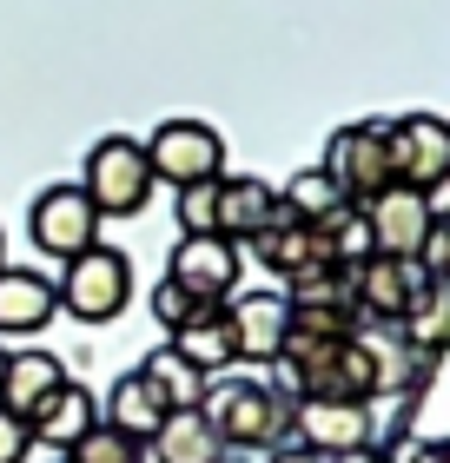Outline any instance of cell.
Returning a JSON list of instances; mask_svg holds the SVG:
<instances>
[{
	"instance_id": "3",
	"label": "cell",
	"mask_w": 450,
	"mask_h": 463,
	"mask_svg": "<svg viewBox=\"0 0 450 463\" xmlns=\"http://www.w3.org/2000/svg\"><path fill=\"white\" fill-rule=\"evenodd\" d=\"M53 298L80 325H113L133 298V259L120 245H87L80 259H67V279L53 285Z\"/></svg>"
},
{
	"instance_id": "23",
	"label": "cell",
	"mask_w": 450,
	"mask_h": 463,
	"mask_svg": "<svg viewBox=\"0 0 450 463\" xmlns=\"http://www.w3.org/2000/svg\"><path fill=\"white\" fill-rule=\"evenodd\" d=\"M139 377L159 391V404H166V411H199V404H206V384H212V377H199L173 345H159L153 357H146Z\"/></svg>"
},
{
	"instance_id": "32",
	"label": "cell",
	"mask_w": 450,
	"mask_h": 463,
	"mask_svg": "<svg viewBox=\"0 0 450 463\" xmlns=\"http://www.w3.org/2000/svg\"><path fill=\"white\" fill-rule=\"evenodd\" d=\"M265 463H325V457H311V450H298V444H278V450H265Z\"/></svg>"
},
{
	"instance_id": "22",
	"label": "cell",
	"mask_w": 450,
	"mask_h": 463,
	"mask_svg": "<svg viewBox=\"0 0 450 463\" xmlns=\"http://www.w3.org/2000/svg\"><path fill=\"white\" fill-rule=\"evenodd\" d=\"M345 193L318 173V165H305V173H292L285 185H278V219H292V225H325L331 213H345Z\"/></svg>"
},
{
	"instance_id": "15",
	"label": "cell",
	"mask_w": 450,
	"mask_h": 463,
	"mask_svg": "<svg viewBox=\"0 0 450 463\" xmlns=\"http://www.w3.org/2000/svg\"><path fill=\"white\" fill-rule=\"evenodd\" d=\"M239 251H245L252 265H265L278 285L298 279V271H311V265H331V251H325V239H318V225H292V219L265 225L259 239H245Z\"/></svg>"
},
{
	"instance_id": "33",
	"label": "cell",
	"mask_w": 450,
	"mask_h": 463,
	"mask_svg": "<svg viewBox=\"0 0 450 463\" xmlns=\"http://www.w3.org/2000/svg\"><path fill=\"white\" fill-rule=\"evenodd\" d=\"M331 463H397V450H378L371 444V450H351V457H331Z\"/></svg>"
},
{
	"instance_id": "2",
	"label": "cell",
	"mask_w": 450,
	"mask_h": 463,
	"mask_svg": "<svg viewBox=\"0 0 450 463\" xmlns=\"http://www.w3.org/2000/svg\"><path fill=\"white\" fill-rule=\"evenodd\" d=\"M80 193L93 199L100 219H139L146 199H153V165H146V146L133 133H106L87 153V173L73 179Z\"/></svg>"
},
{
	"instance_id": "26",
	"label": "cell",
	"mask_w": 450,
	"mask_h": 463,
	"mask_svg": "<svg viewBox=\"0 0 450 463\" xmlns=\"http://www.w3.org/2000/svg\"><path fill=\"white\" fill-rule=\"evenodd\" d=\"M67 463H146V444H139V437H126V430H113L100 417V424L67 450Z\"/></svg>"
},
{
	"instance_id": "14",
	"label": "cell",
	"mask_w": 450,
	"mask_h": 463,
	"mask_svg": "<svg viewBox=\"0 0 450 463\" xmlns=\"http://www.w3.org/2000/svg\"><path fill=\"white\" fill-rule=\"evenodd\" d=\"M60 318L53 279H40L27 265H0V338H34Z\"/></svg>"
},
{
	"instance_id": "20",
	"label": "cell",
	"mask_w": 450,
	"mask_h": 463,
	"mask_svg": "<svg viewBox=\"0 0 450 463\" xmlns=\"http://www.w3.org/2000/svg\"><path fill=\"white\" fill-rule=\"evenodd\" d=\"M146 457L153 463H212V457H225V444L206 424V411H166V424L153 430Z\"/></svg>"
},
{
	"instance_id": "17",
	"label": "cell",
	"mask_w": 450,
	"mask_h": 463,
	"mask_svg": "<svg viewBox=\"0 0 450 463\" xmlns=\"http://www.w3.org/2000/svg\"><path fill=\"white\" fill-rule=\"evenodd\" d=\"M60 384H67V357H53V351H7V371H0V411L34 417Z\"/></svg>"
},
{
	"instance_id": "36",
	"label": "cell",
	"mask_w": 450,
	"mask_h": 463,
	"mask_svg": "<svg viewBox=\"0 0 450 463\" xmlns=\"http://www.w3.org/2000/svg\"><path fill=\"white\" fill-rule=\"evenodd\" d=\"M0 251H7V245H0ZM0 265H7V259H0Z\"/></svg>"
},
{
	"instance_id": "19",
	"label": "cell",
	"mask_w": 450,
	"mask_h": 463,
	"mask_svg": "<svg viewBox=\"0 0 450 463\" xmlns=\"http://www.w3.org/2000/svg\"><path fill=\"white\" fill-rule=\"evenodd\" d=\"M397 345L417 351V357H444V345H450V285H437V279L417 285V298L397 318Z\"/></svg>"
},
{
	"instance_id": "13",
	"label": "cell",
	"mask_w": 450,
	"mask_h": 463,
	"mask_svg": "<svg viewBox=\"0 0 450 463\" xmlns=\"http://www.w3.org/2000/svg\"><path fill=\"white\" fill-rule=\"evenodd\" d=\"M100 424V397L80 384V377H67L47 404H40L34 417H27V437H34V450H53V457H67L80 437H87Z\"/></svg>"
},
{
	"instance_id": "27",
	"label": "cell",
	"mask_w": 450,
	"mask_h": 463,
	"mask_svg": "<svg viewBox=\"0 0 450 463\" xmlns=\"http://www.w3.org/2000/svg\"><path fill=\"white\" fill-rule=\"evenodd\" d=\"M179 205V239H206V232H219V179H199V185H179L173 193Z\"/></svg>"
},
{
	"instance_id": "31",
	"label": "cell",
	"mask_w": 450,
	"mask_h": 463,
	"mask_svg": "<svg viewBox=\"0 0 450 463\" xmlns=\"http://www.w3.org/2000/svg\"><path fill=\"white\" fill-rule=\"evenodd\" d=\"M397 463H450V444H437V437H424V444H411Z\"/></svg>"
},
{
	"instance_id": "5",
	"label": "cell",
	"mask_w": 450,
	"mask_h": 463,
	"mask_svg": "<svg viewBox=\"0 0 450 463\" xmlns=\"http://www.w3.org/2000/svg\"><path fill=\"white\" fill-rule=\"evenodd\" d=\"M384 146H391V179L404 185V193L437 199L450 185V119L397 113V119H384Z\"/></svg>"
},
{
	"instance_id": "37",
	"label": "cell",
	"mask_w": 450,
	"mask_h": 463,
	"mask_svg": "<svg viewBox=\"0 0 450 463\" xmlns=\"http://www.w3.org/2000/svg\"><path fill=\"white\" fill-rule=\"evenodd\" d=\"M53 463H67V457H53Z\"/></svg>"
},
{
	"instance_id": "8",
	"label": "cell",
	"mask_w": 450,
	"mask_h": 463,
	"mask_svg": "<svg viewBox=\"0 0 450 463\" xmlns=\"http://www.w3.org/2000/svg\"><path fill=\"white\" fill-rule=\"evenodd\" d=\"M27 232L47 259H80L87 245H100V213L80 185H47L27 213Z\"/></svg>"
},
{
	"instance_id": "34",
	"label": "cell",
	"mask_w": 450,
	"mask_h": 463,
	"mask_svg": "<svg viewBox=\"0 0 450 463\" xmlns=\"http://www.w3.org/2000/svg\"><path fill=\"white\" fill-rule=\"evenodd\" d=\"M212 463H252V457H232V450H225V457H212Z\"/></svg>"
},
{
	"instance_id": "30",
	"label": "cell",
	"mask_w": 450,
	"mask_h": 463,
	"mask_svg": "<svg viewBox=\"0 0 450 463\" xmlns=\"http://www.w3.org/2000/svg\"><path fill=\"white\" fill-rule=\"evenodd\" d=\"M27 450H34V437H27V417L0 411V463H27Z\"/></svg>"
},
{
	"instance_id": "6",
	"label": "cell",
	"mask_w": 450,
	"mask_h": 463,
	"mask_svg": "<svg viewBox=\"0 0 450 463\" xmlns=\"http://www.w3.org/2000/svg\"><path fill=\"white\" fill-rule=\"evenodd\" d=\"M139 146H146V165H153V185H173V193L225 173V139L206 119H159Z\"/></svg>"
},
{
	"instance_id": "9",
	"label": "cell",
	"mask_w": 450,
	"mask_h": 463,
	"mask_svg": "<svg viewBox=\"0 0 450 463\" xmlns=\"http://www.w3.org/2000/svg\"><path fill=\"white\" fill-rule=\"evenodd\" d=\"M239 245L219 239V232H206V239H179L173 245V265H166V279H173L192 305H225L232 291H239Z\"/></svg>"
},
{
	"instance_id": "28",
	"label": "cell",
	"mask_w": 450,
	"mask_h": 463,
	"mask_svg": "<svg viewBox=\"0 0 450 463\" xmlns=\"http://www.w3.org/2000/svg\"><path fill=\"white\" fill-rule=\"evenodd\" d=\"M146 311H153V318L166 325V338H173V331H179L186 318H199V311H206V305H192V298H186V291H179L173 279H159L153 291H146Z\"/></svg>"
},
{
	"instance_id": "10",
	"label": "cell",
	"mask_w": 450,
	"mask_h": 463,
	"mask_svg": "<svg viewBox=\"0 0 450 463\" xmlns=\"http://www.w3.org/2000/svg\"><path fill=\"white\" fill-rule=\"evenodd\" d=\"M358 213H364V239H371V259H411V251L424 245V232L437 225V199L391 185V193H378L371 205H358Z\"/></svg>"
},
{
	"instance_id": "11",
	"label": "cell",
	"mask_w": 450,
	"mask_h": 463,
	"mask_svg": "<svg viewBox=\"0 0 450 463\" xmlns=\"http://www.w3.org/2000/svg\"><path fill=\"white\" fill-rule=\"evenodd\" d=\"M417 265L411 259H358L351 265V311H358V325H391L404 318V305L417 298Z\"/></svg>"
},
{
	"instance_id": "16",
	"label": "cell",
	"mask_w": 450,
	"mask_h": 463,
	"mask_svg": "<svg viewBox=\"0 0 450 463\" xmlns=\"http://www.w3.org/2000/svg\"><path fill=\"white\" fill-rule=\"evenodd\" d=\"M265 225H278V185L252 173H219V239L245 245Z\"/></svg>"
},
{
	"instance_id": "18",
	"label": "cell",
	"mask_w": 450,
	"mask_h": 463,
	"mask_svg": "<svg viewBox=\"0 0 450 463\" xmlns=\"http://www.w3.org/2000/svg\"><path fill=\"white\" fill-rule=\"evenodd\" d=\"M166 345H173L199 377H225L232 364H239V351H232V331H225V311H219V305H206L199 318H186Z\"/></svg>"
},
{
	"instance_id": "4",
	"label": "cell",
	"mask_w": 450,
	"mask_h": 463,
	"mask_svg": "<svg viewBox=\"0 0 450 463\" xmlns=\"http://www.w3.org/2000/svg\"><path fill=\"white\" fill-rule=\"evenodd\" d=\"M318 173H325L338 193L351 205H371L378 193H391V146H384V119H351L338 126L325 139V159H318Z\"/></svg>"
},
{
	"instance_id": "29",
	"label": "cell",
	"mask_w": 450,
	"mask_h": 463,
	"mask_svg": "<svg viewBox=\"0 0 450 463\" xmlns=\"http://www.w3.org/2000/svg\"><path fill=\"white\" fill-rule=\"evenodd\" d=\"M411 265H417V279L450 285V225H444V213H437V225H431V232H424V245L411 251Z\"/></svg>"
},
{
	"instance_id": "7",
	"label": "cell",
	"mask_w": 450,
	"mask_h": 463,
	"mask_svg": "<svg viewBox=\"0 0 450 463\" xmlns=\"http://www.w3.org/2000/svg\"><path fill=\"white\" fill-rule=\"evenodd\" d=\"M292 444L311 457H351L378 444V417L371 404H331V397H311V404H292Z\"/></svg>"
},
{
	"instance_id": "25",
	"label": "cell",
	"mask_w": 450,
	"mask_h": 463,
	"mask_svg": "<svg viewBox=\"0 0 450 463\" xmlns=\"http://www.w3.org/2000/svg\"><path fill=\"white\" fill-rule=\"evenodd\" d=\"M285 331H298V338H325V345H345L358 338V311L351 305H285Z\"/></svg>"
},
{
	"instance_id": "21",
	"label": "cell",
	"mask_w": 450,
	"mask_h": 463,
	"mask_svg": "<svg viewBox=\"0 0 450 463\" xmlns=\"http://www.w3.org/2000/svg\"><path fill=\"white\" fill-rule=\"evenodd\" d=\"M106 424L113 430H126V437H139V444H153V430L166 424V404H159V391L146 384L139 371H126V377H113V391H106Z\"/></svg>"
},
{
	"instance_id": "24",
	"label": "cell",
	"mask_w": 450,
	"mask_h": 463,
	"mask_svg": "<svg viewBox=\"0 0 450 463\" xmlns=\"http://www.w3.org/2000/svg\"><path fill=\"white\" fill-rule=\"evenodd\" d=\"M285 305H351V265H311L298 271V279H285V291H278Z\"/></svg>"
},
{
	"instance_id": "35",
	"label": "cell",
	"mask_w": 450,
	"mask_h": 463,
	"mask_svg": "<svg viewBox=\"0 0 450 463\" xmlns=\"http://www.w3.org/2000/svg\"><path fill=\"white\" fill-rule=\"evenodd\" d=\"M0 371H7V345H0Z\"/></svg>"
},
{
	"instance_id": "12",
	"label": "cell",
	"mask_w": 450,
	"mask_h": 463,
	"mask_svg": "<svg viewBox=\"0 0 450 463\" xmlns=\"http://www.w3.org/2000/svg\"><path fill=\"white\" fill-rule=\"evenodd\" d=\"M219 311H225L239 364H272L278 345H285V298H278V291H232Z\"/></svg>"
},
{
	"instance_id": "1",
	"label": "cell",
	"mask_w": 450,
	"mask_h": 463,
	"mask_svg": "<svg viewBox=\"0 0 450 463\" xmlns=\"http://www.w3.org/2000/svg\"><path fill=\"white\" fill-rule=\"evenodd\" d=\"M199 411H206V424L219 430V444L232 457H259V450L292 444V404L265 377H212Z\"/></svg>"
}]
</instances>
